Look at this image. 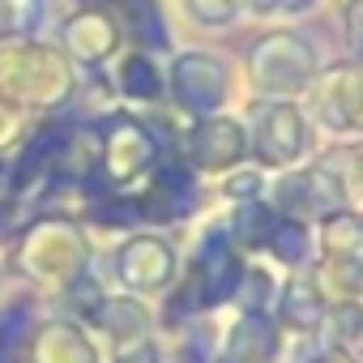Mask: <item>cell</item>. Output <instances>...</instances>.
I'll list each match as a JSON object with an SVG mask.
<instances>
[{
  "instance_id": "obj_1",
  "label": "cell",
  "mask_w": 363,
  "mask_h": 363,
  "mask_svg": "<svg viewBox=\"0 0 363 363\" xmlns=\"http://www.w3.org/2000/svg\"><path fill=\"white\" fill-rule=\"evenodd\" d=\"M77 94L69 56L35 35H0V99L22 111H60Z\"/></svg>"
},
{
  "instance_id": "obj_2",
  "label": "cell",
  "mask_w": 363,
  "mask_h": 363,
  "mask_svg": "<svg viewBox=\"0 0 363 363\" xmlns=\"http://www.w3.org/2000/svg\"><path fill=\"white\" fill-rule=\"evenodd\" d=\"M13 269L48 291H65L73 278H82L90 269V244L82 235V227L73 218H39L30 223L18 244H13Z\"/></svg>"
},
{
  "instance_id": "obj_3",
  "label": "cell",
  "mask_w": 363,
  "mask_h": 363,
  "mask_svg": "<svg viewBox=\"0 0 363 363\" xmlns=\"http://www.w3.org/2000/svg\"><path fill=\"white\" fill-rule=\"evenodd\" d=\"M154 154L158 150H154L150 128H141L128 116H111L107 120V128L99 137V171L107 175V184H116V189L133 184L137 175H145L154 167Z\"/></svg>"
},
{
  "instance_id": "obj_4",
  "label": "cell",
  "mask_w": 363,
  "mask_h": 363,
  "mask_svg": "<svg viewBox=\"0 0 363 363\" xmlns=\"http://www.w3.org/2000/svg\"><path fill=\"white\" fill-rule=\"evenodd\" d=\"M175 278V248L162 235H133L116 248V282L128 291H162Z\"/></svg>"
},
{
  "instance_id": "obj_5",
  "label": "cell",
  "mask_w": 363,
  "mask_h": 363,
  "mask_svg": "<svg viewBox=\"0 0 363 363\" xmlns=\"http://www.w3.org/2000/svg\"><path fill=\"white\" fill-rule=\"evenodd\" d=\"M60 43H65V56H73L77 65L94 69V65H103V60L116 56V48H120V22L103 5H86L73 18H65Z\"/></svg>"
},
{
  "instance_id": "obj_6",
  "label": "cell",
  "mask_w": 363,
  "mask_h": 363,
  "mask_svg": "<svg viewBox=\"0 0 363 363\" xmlns=\"http://www.w3.org/2000/svg\"><path fill=\"white\" fill-rule=\"evenodd\" d=\"M171 90L179 99V107H189V111H214L227 94V73L214 56L206 52H184L175 60L171 69Z\"/></svg>"
},
{
  "instance_id": "obj_7",
  "label": "cell",
  "mask_w": 363,
  "mask_h": 363,
  "mask_svg": "<svg viewBox=\"0 0 363 363\" xmlns=\"http://www.w3.org/2000/svg\"><path fill=\"white\" fill-rule=\"evenodd\" d=\"M30 363H99V354L77 320H48L30 333Z\"/></svg>"
},
{
  "instance_id": "obj_8",
  "label": "cell",
  "mask_w": 363,
  "mask_h": 363,
  "mask_svg": "<svg viewBox=\"0 0 363 363\" xmlns=\"http://www.w3.org/2000/svg\"><path fill=\"white\" fill-rule=\"evenodd\" d=\"M184 150H189V158H193L197 171H223V167H231L244 154V133L231 120H201L189 133Z\"/></svg>"
},
{
  "instance_id": "obj_9",
  "label": "cell",
  "mask_w": 363,
  "mask_h": 363,
  "mask_svg": "<svg viewBox=\"0 0 363 363\" xmlns=\"http://www.w3.org/2000/svg\"><path fill=\"white\" fill-rule=\"evenodd\" d=\"M116 90L133 103H158L162 94V73L145 52H128L116 60Z\"/></svg>"
},
{
  "instance_id": "obj_10",
  "label": "cell",
  "mask_w": 363,
  "mask_h": 363,
  "mask_svg": "<svg viewBox=\"0 0 363 363\" xmlns=\"http://www.w3.org/2000/svg\"><path fill=\"white\" fill-rule=\"evenodd\" d=\"M43 22V0H0V35H35Z\"/></svg>"
}]
</instances>
